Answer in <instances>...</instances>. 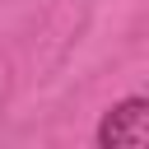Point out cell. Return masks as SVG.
Here are the masks:
<instances>
[{"mask_svg":"<svg viewBox=\"0 0 149 149\" xmlns=\"http://www.w3.org/2000/svg\"><path fill=\"white\" fill-rule=\"evenodd\" d=\"M98 144L102 149H144L149 144V102L144 98L116 102L98 126Z\"/></svg>","mask_w":149,"mask_h":149,"instance_id":"cell-1","label":"cell"}]
</instances>
